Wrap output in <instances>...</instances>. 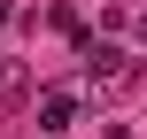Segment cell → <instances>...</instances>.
I'll return each mask as SVG.
<instances>
[{
	"mask_svg": "<svg viewBox=\"0 0 147 139\" xmlns=\"http://www.w3.org/2000/svg\"><path fill=\"white\" fill-rule=\"evenodd\" d=\"M85 77H93V93H132V85H140V62H132L124 46L85 39Z\"/></svg>",
	"mask_w": 147,
	"mask_h": 139,
	"instance_id": "1",
	"label": "cell"
},
{
	"mask_svg": "<svg viewBox=\"0 0 147 139\" xmlns=\"http://www.w3.org/2000/svg\"><path fill=\"white\" fill-rule=\"evenodd\" d=\"M8 23H16V8H8V0H0V31H8Z\"/></svg>",
	"mask_w": 147,
	"mask_h": 139,
	"instance_id": "3",
	"label": "cell"
},
{
	"mask_svg": "<svg viewBox=\"0 0 147 139\" xmlns=\"http://www.w3.org/2000/svg\"><path fill=\"white\" fill-rule=\"evenodd\" d=\"M78 116V93H39V132H62Z\"/></svg>",
	"mask_w": 147,
	"mask_h": 139,
	"instance_id": "2",
	"label": "cell"
},
{
	"mask_svg": "<svg viewBox=\"0 0 147 139\" xmlns=\"http://www.w3.org/2000/svg\"><path fill=\"white\" fill-rule=\"evenodd\" d=\"M140 31H147V15H140Z\"/></svg>",
	"mask_w": 147,
	"mask_h": 139,
	"instance_id": "4",
	"label": "cell"
}]
</instances>
